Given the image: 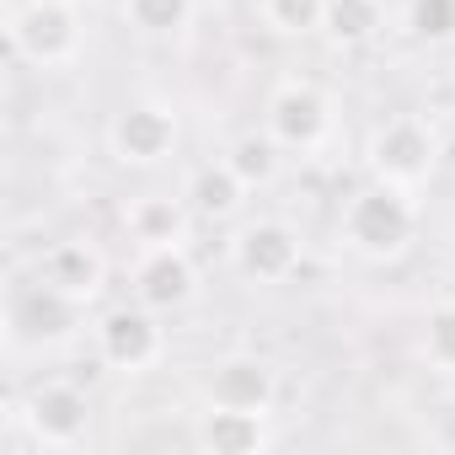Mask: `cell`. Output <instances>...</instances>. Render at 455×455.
Returning <instances> with one entry per match:
<instances>
[{
	"label": "cell",
	"mask_w": 455,
	"mask_h": 455,
	"mask_svg": "<svg viewBox=\"0 0 455 455\" xmlns=\"http://www.w3.org/2000/svg\"><path fill=\"white\" fill-rule=\"evenodd\" d=\"M439 156H444L439 129L428 118H418V113H391L386 124H375V134L364 145L370 177L391 182V188H407V193H418L423 182H434Z\"/></svg>",
	"instance_id": "cell-2"
},
{
	"label": "cell",
	"mask_w": 455,
	"mask_h": 455,
	"mask_svg": "<svg viewBox=\"0 0 455 455\" xmlns=\"http://www.w3.org/2000/svg\"><path fill=\"white\" fill-rule=\"evenodd\" d=\"M198 17V0H124V22L140 38H182Z\"/></svg>",
	"instance_id": "cell-17"
},
{
	"label": "cell",
	"mask_w": 455,
	"mask_h": 455,
	"mask_svg": "<svg viewBox=\"0 0 455 455\" xmlns=\"http://www.w3.org/2000/svg\"><path fill=\"white\" fill-rule=\"evenodd\" d=\"M204 402L209 407H247V412H274L279 402V370L258 354H225L204 375Z\"/></svg>",
	"instance_id": "cell-11"
},
{
	"label": "cell",
	"mask_w": 455,
	"mask_h": 455,
	"mask_svg": "<svg viewBox=\"0 0 455 455\" xmlns=\"http://www.w3.org/2000/svg\"><path fill=\"white\" fill-rule=\"evenodd\" d=\"M6 44L33 70H65V65H76L81 44H86L76 0H22V6L12 12V22H6Z\"/></svg>",
	"instance_id": "cell-3"
},
{
	"label": "cell",
	"mask_w": 455,
	"mask_h": 455,
	"mask_svg": "<svg viewBox=\"0 0 455 455\" xmlns=\"http://www.w3.org/2000/svg\"><path fill=\"white\" fill-rule=\"evenodd\" d=\"M263 129L284 145V156H316L332 140V102L316 81H279L263 108Z\"/></svg>",
	"instance_id": "cell-5"
},
{
	"label": "cell",
	"mask_w": 455,
	"mask_h": 455,
	"mask_svg": "<svg viewBox=\"0 0 455 455\" xmlns=\"http://www.w3.org/2000/svg\"><path fill=\"white\" fill-rule=\"evenodd\" d=\"M423 364L434 375H455V300H439L423 316Z\"/></svg>",
	"instance_id": "cell-19"
},
{
	"label": "cell",
	"mask_w": 455,
	"mask_h": 455,
	"mask_svg": "<svg viewBox=\"0 0 455 455\" xmlns=\"http://www.w3.org/2000/svg\"><path fill=\"white\" fill-rule=\"evenodd\" d=\"M306 263V242L284 220H247L231 236V268L247 284H284Z\"/></svg>",
	"instance_id": "cell-7"
},
{
	"label": "cell",
	"mask_w": 455,
	"mask_h": 455,
	"mask_svg": "<svg viewBox=\"0 0 455 455\" xmlns=\"http://www.w3.org/2000/svg\"><path fill=\"white\" fill-rule=\"evenodd\" d=\"M17 418L28 423V434L44 450H76L86 439V428H92V402L70 380H44V386L28 391V402L17 407Z\"/></svg>",
	"instance_id": "cell-9"
},
{
	"label": "cell",
	"mask_w": 455,
	"mask_h": 455,
	"mask_svg": "<svg viewBox=\"0 0 455 455\" xmlns=\"http://www.w3.org/2000/svg\"><path fill=\"white\" fill-rule=\"evenodd\" d=\"M380 28H386V0H327L322 33H327L338 49H359V44H370Z\"/></svg>",
	"instance_id": "cell-16"
},
{
	"label": "cell",
	"mask_w": 455,
	"mask_h": 455,
	"mask_svg": "<svg viewBox=\"0 0 455 455\" xmlns=\"http://www.w3.org/2000/svg\"><path fill=\"white\" fill-rule=\"evenodd\" d=\"M225 161L242 172L247 188H268V182L279 177V166H284V145H279L268 129H252V134H242L231 150H225Z\"/></svg>",
	"instance_id": "cell-18"
},
{
	"label": "cell",
	"mask_w": 455,
	"mask_h": 455,
	"mask_svg": "<svg viewBox=\"0 0 455 455\" xmlns=\"http://www.w3.org/2000/svg\"><path fill=\"white\" fill-rule=\"evenodd\" d=\"M198 295V268L188 258V242H166V247H140L134 263V300L150 311H182Z\"/></svg>",
	"instance_id": "cell-10"
},
{
	"label": "cell",
	"mask_w": 455,
	"mask_h": 455,
	"mask_svg": "<svg viewBox=\"0 0 455 455\" xmlns=\"http://www.w3.org/2000/svg\"><path fill=\"white\" fill-rule=\"evenodd\" d=\"M124 231H129L140 247L188 242V231H193V204H188V198H172V193H140V198L124 209Z\"/></svg>",
	"instance_id": "cell-14"
},
{
	"label": "cell",
	"mask_w": 455,
	"mask_h": 455,
	"mask_svg": "<svg viewBox=\"0 0 455 455\" xmlns=\"http://www.w3.org/2000/svg\"><path fill=\"white\" fill-rule=\"evenodd\" d=\"M38 279H49L54 290L76 295L81 306H92V300L108 290V258H102L92 242H54V247L38 258Z\"/></svg>",
	"instance_id": "cell-13"
},
{
	"label": "cell",
	"mask_w": 455,
	"mask_h": 455,
	"mask_svg": "<svg viewBox=\"0 0 455 455\" xmlns=\"http://www.w3.org/2000/svg\"><path fill=\"white\" fill-rule=\"evenodd\" d=\"M327 17V0H263V22L284 38H300V33H316Z\"/></svg>",
	"instance_id": "cell-20"
},
{
	"label": "cell",
	"mask_w": 455,
	"mask_h": 455,
	"mask_svg": "<svg viewBox=\"0 0 455 455\" xmlns=\"http://www.w3.org/2000/svg\"><path fill=\"white\" fill-rule=\"evenodd\" d=\"M97 354L102 364H113L118 375H145L161 364L166 354V327H161V311L150 306H113L102 322H97Z\"/></svg>",
	"instance_id": "cell-8"
},
{
	"label": "cell",
	"mask_w": 455,
	"mask_h": 455,
	"mask_svg": "<svg viewBox=\"0 0 455 455\" xmlns=\"http://www.w3.org/2000/svg\"><path fill=\"white\" fill-rule=\"evenodd\" d=\"M418 220H423L418 193L370 177L364 188L348 193V204H343V214H338V242H343L354 258H364V263H391V258H402V252L412 247Z\"/></svg>",
	"instance_id": "cell-1"
},
{
	"label": "cell",
	"mask_w": 455,
	"mask_h": 455,
	"mask_svg": "<svg viewBox=\"0 0 455 455\" xmlns=\"http://www.w3.org/2000/svg\"><path fill=\"white\" fill-rule=\"evenodd\" d=\"M182 140V124H177V108L172 102H156V97H134L113 113L108 124V150L118 166H161Z\"/></svg>",
	"instance_id": "cell-6"
},
{
	"label": "cell",
	"mask_w": 455,
	"mask_h": 455,
	"mask_svg": "<svg viewBox=\"0 0 455 455\" xmlns=\"http://www.w3.org/2000/svg\"><path fill=\"white\" fill-rule=\"evenodd\" d=\"M81 300L54 290L49 279H28V284H12L6 295V338L17 348H60L81 332Z\"/></svg>",
	"instance_id": "cell-4"
},
{
	"label": "cell",
	"mask_w": 455,
	"mask_h": 455,
	"mask_svg": "<svg viewBox=\"0 0 455 455\" xmlns=\"http://www.w3.org/2000/svg\"><path fill=\"white\" fill-rule=\"evenodd\" d=\"M407 28H412L423 44L455 38V0H407Z\"/></svg>",
	"instance_id": "cell-21"
},
{
	"label": "cell",
	"mask_w": 455,
	"mask_h": 455,
	"mask_svg": "<svg viewBox=\"0 0 455 455\" xmlns=\"http://www.w3.org/2000/svg\"><path fill=\"white\" fill-rule=\"evenodd\" d=\"M247 182H242V172L231 166V161H209V166H198L193 177H188V204H193V214L198 220H236L242 214V204H247Z\"/></svg>",
	"instance_id": "cell-15"
},
{
	"label": "cell",
	"mask_w": 455,
	"mask_h": 455,
	"mask_svg": "<svg viewBox=\"0 0 455 455\" xmlns=\"http://www.w3.org/2000/svg\"><path fill=\"white\" fill-rule=\"evenodd\" d=\"M193 444L204 455H258V450H268V412L204 402V412L193 423Z\"/></svg>",
	"instance_id": "cell-12"
}]
</instances>
